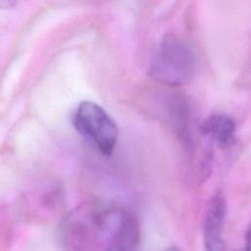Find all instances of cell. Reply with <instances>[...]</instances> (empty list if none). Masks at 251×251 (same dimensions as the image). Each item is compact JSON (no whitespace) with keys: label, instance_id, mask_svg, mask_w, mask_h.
<instances>
[{"label":"cell","instance_id":"1","mask_svg":"<svg viewBox=\"0 0 251 251\" xmlns=\"http://www.w3.org/2000/svg\"><path fill=\"white\" fill-rule=\"evenodd\" d=\"M196 70V57L191 47L176 35L165 37L150 68L151 76L171 86H180L191 80Z\"/></svg>","mask_w":251,"mask_h":251},{"label":"cell","instance_id":"2","mask_svg":"<svg viewBox=\"0 0 251 251\" xmlns=\"http://www.w3.org/2000/svg\"><path fill=\"white\" fill-rule=\"evenodd\" d=\"M75 128L105 156H110L117 144L119 130L109 114L92 101L81 102L75 114Z\"/></svg>","mask_w":251,"mask_h":251},{"label":"cell","instance_id":"3","mask_svg":"<svg viewBox=\"0 0 251 251\" xmlns=\"http://www.w3.org/2000/svg\"><path fill=\"white\" fill-rule=\"evenodd\" d=\"M226 215V202L221 192L209 200L204 219V243L206 251H226L223 232Z\"/></svg>","mask_w":251,"mask_h":251},{"label":"cell","instance_id":"4","mask_svg":"<svg viewBox=\"0 0 251 251\" xmlns=\"http://www.w3.org/2000/svg\"><path fill=\"white\" fill-rule=\"evenodd\" d=\"M139 238L140 231L137 219L132 213L126 210L113 231L112 238L105 251H136Z\"/></svg>","mask_w":251,"mask_h":251},{"label":"cell","instance_id":"5","mask_svg":"<svg viewBox=\"0 0 251 251\" xmlns=\"http://www.w3.org/2000/svg\"><path fill=\"white\" fill-rule=\"evenodd\" d=\"M201 130L219 147L227 148L235 140L236 124L232 118L226 115L214 114L205 120Z\"/></svg>","mask_w":251,"mask_h":251},{"label":"cell","instance_id":"6","mask_svg":"<svg viewBox=\"0 0 251 251\" xmlns=\"http://www.w3.org/2000/svg\"><path fill=\"white\" fill-rule=\"evenodd\" d=\"M242 251H251V223L247 228L246 231V237H245V246Z\"/></svg>","mask_w":251,"mask_h":251},{"label":"cell","instance_id":"7","mask_svg":"<svg viewBox=\"0 0 251 251\" xmlns=\"http://www.w3.org/2000/svg\"><path fill=\"white\" fill-rule=\"evenodd\" d=\"M13 5H15V2H0V8L3 6H5L6 8H10Z\"/></svg>","mask_w":251,"mask_h":251},{"label":"cell","instance_id":"8","mask_svg":"<svg viewBox=\"0 0 251 251\" xmlns=\"http://www.w3.org/2000/svg\"><path fill=\"white\" fill-rule=\"evenodd\" d=\"M166 251H178V249L176 248V247H170V248H168Z\"/></svg>","mask_w":251,"mask_h":251}]
</instances>
